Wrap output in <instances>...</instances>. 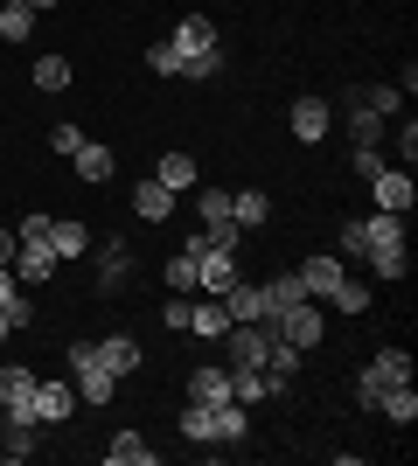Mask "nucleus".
Masks as SVG:
<instances>
[{"mask_svg": "<svg viewBox=\"0 0 418 466\" xmlns=\"http://www.w3.org/2000/svg\"><path fill=\"white\" fill-rule=\"evenodd\" d=\"M0 84H7V77H0Z\"/></svg>", "mask_w": 418, "mask_h": 466, "instance_id": "37998d69", "label": "nucleus"}, {"mask_svg": "<svg viewBox=\"0 0 418 466\" xmlns=\"http://www.w3.org/2000/svg\"><path fill=\"white\" fill-rule=\"evenodd\" d=\"M181 390H189L196 404H238V397H230V362H196V370L181 376Z\"/></svg>", "mask_w": 418, "mask_h": 466, "instance_id": "f8f14e48", "label": "nucleus"}, {"mask_svg": "<svg viewBox=\"0 0 418 466\" xmlns=\"http://www.w3.org/2000/svg\"><path fill=\"white\" fill-rule=\"evenodd\" d=\"M36 91H70V77H77V63H70V49H56V56H36Z\"/></svg>", "mask_w": 418, "mask_h": 466, "instance_id": "bb28decb", "label": "nucleus"}, {"mask_svg": "<svg viewBox=\"0 0 418 466\" xmlns=\"http://www.w3.org/2000/svg\"><path fill=\"white\" fill-rule=\"evenodd\" d=\"M251 439V410L244 404H217V446H244Z\"/></svg>", "mask_w": 418, "mask_h": 466, "instance_id": "2f4dec72", "label": "nucleus"}, {"mask_svg": "<svg viewBox=\"0 0 418 466\" xmlns=\"http://www.w3.org/2000/svg\"><path fill=\"white\" fill-rule=\"evenodd\" d=\"M147 70H154V77H181V56H175V42H168V35L147 42Z\"/></svg>", "mask_w": 418, "mask_h": 466, "instance_id": "58836bf2", "label": "nucleus"}, {"mask_svg": "<svg viewBox=\"0 0 418 466\" xmlns=\"http://www.w3.org/2000/svg\"><path fill=\"white\" fill-rule=\"evenodd\" d=\"M300 362H307V355H300L293 341H279V334H272V349H265V383H272V397H286V390L300 383Z\"/></svg>", "mask_w": 418, "mask_h": 466, "instance_id": "2eb2a0df", "label": "nucleus"}, {"mask_svg": "<svg viewBox=\"0 0 418 466\" xmlns=\"http://www.w3.org/2000/svg\"><path fill=\"white\" fill-rule=\"evenodd\" d=\"M0 265H15V223H0Z\"/></svg>", "mask_w": 418, "mask_h": 466, "instance_id": "a19ab883", "label": "nucleus"}, {"mask_svg": "<svg viewBox=\"0 0 418 466\" xmlns=\"http://www.w3.org/2000/svg\"><path fill=\"white\" fill-rule=\"evenodd\" d=\"M391 383H412V349H398V341H391V349H377V355L356 370V383H349L356 410H377V397H383Z\"/></svg>", "mask_w": 418, "mask_h": 466, "instance_id": "f257e3e1", "label": "nucleus"}, {"mask_svg": "<svg viewBox=\"0 0 418 466\" xmlns=\"http://www.w3.org/2000/svg\"><path fill=\"white\" fill-rule=\"evenodd\" d=\"M328 307H335L342 320H356V313H370V307H377V292L362 286V279H342V286L328 292Z\"/></svg>", "mask_w": 418, "mask_h": 466, "instance_id": "c85d7f7f", "label": "nucleus"}, {"mask_svg": "<svg viewBox=\"0 0 418 466\" xmlns=\"http://www.w3.org/2000/svg\"><path fill=\"white\" fill-rule=\"evenodd\" d=\"M370 195H377V209H391V216H412L418 209L412 167H377V175H370Z\"/></svg>", "mask_w": 418, "mask_h": 466, "instance_id": "0eeeda50", "label": "nucleus"}, {"mask_svg": "<svg viewBox=\"0 0 418 466\" xmlns=\"http://www.w3.org/2000/svg\"><path fill=\"white\" fill-rule=\"evenodd\" d=\"M362 265H370V279L404 286V279H412V244H377V251H362Z\"/></svg>", "mask_w": 418, "mask_h": 466, "instance_id": "412c9836", "label": "nucleus"}, {"mask_svg": "<svg viewBox=\"0 0 418 466\" xmlns=\"http://www.w3.org/2000/svg\"><path fill=\"white\" fill-rule=\"evenodd\" d=\"M168 42H175V56H202V49H217V21L209 15H181L175 28H168Z\"/></svg>", "mask_w": 418, "mask_h": 466, "instance_id": "6ab92c4d", "label": "nucleus"}, {"mask_svg": "<svg viewBox=\"0 0 418 466\" xmlns=\"http://www.w3.org/2000/svg\"><path fill=\"white\" fill-rule=\"evenodd\" d=\"M362 251H370V230H362V216H349L342 237H335V258H342V265H362Z\"/></svg>", "mask_w": 418, "mask_h": 466, "instance_id": "72a5a7b5", "label": "nucleus"}, {"mask_svg": "<svg viewBox=\"0 0 418 466\" xmlns=\"http://www.w3.org/2000/svg\"><path fill=\"white\" fill-rule=\"evenodd\" d=\"M160 286H168V292H196V258H189V251H168V265H160Z\"/></svg>", "mask_w": 418, "mask_h": 466, "instance_id": "f704fd0d", "label": "nucleus"}, {"mask_svg": "<svg viewBox=\"0 0 418 466\" xmlns=\"http://www.w3.org/2000/svg\"><path fill=\"white\" fill-rule=\"evenodd\" d=\"M36 446H42L36 418H28V410H0V460L21 466V460H36Z\"/></svg>", "mask_w": 418, "mask_h": 466, "instance_id": "423d86ee", "label": "nucleus"}, {"mask_svg": "<svg viewBox=\"0 0 418 466\" xmlns=\"http://www.w3.org/2000/svg\"><path fill=\"white\" fill-rule=\"evenodd\" d=\"M63 362H70V376H77V404H91V410L112 404V397L126 390L119 376L98 362V341H63Z\"/></svg>", "mask_w": 418, "mask_h": 466, "instance_id": "f03ea898", "label": "nucleus"}, {"mask_svg": "<svg viewBox=\"0 0 418 466\" xmlns=\"http://www.w3.org/2000/svg\"><path fill=\"white\" fill-rule=\"evenodd\" d=\"M49 251H56V265H77V258L91 251V223H77V216H56V223H49Z\"/></svg>", "mask_w": 418, "mask_h": 466, "instance_id": "a211bd4d", "label": "nucleus"}, {"mask_svg": "<svg viewBox=\"0 0 418 466\" xmlns=\"http://www.w3.org/2000/svg\"><path fill=\"white\" fill-rule=\"evenodd\" d=\"M189 313H196V292H168V299H160V328L189 334Z\"/></svg>", "mask_w": 418, "mask_h": 466, "instance_id": "e433bc0d", "label": "nucleus"}, {"mask_svg": "<svg viewBox=\"0 0 418 466\" xmlns=\"http://www.w3.org/2000/svg\"><path fill=\"white\" fill-rule=\"evenodd\" d=\"M265 334H279V341H293V349L307 355V349L328 341V307H321V299H293L279 320H265Z\"/></svg>", "mask_w": 418, "mask_h": 466, "instance_id": "7ed1b4c3", "label": "nucleus"}, {"mask_svg": "<svg viewBox=\"0 0 418 466\" xmlns=\"http://www.w3.org/2000/svg\"><path fill=\"white\" fill-rule=\"evenodd\" d=\"M293 272H300V286H307V299H321V307H328V292L349 279V265H342L335 251H314V258H300Z\"/></svg>", "mask_w": 418, "mask_h": 466, "instance_id": "1a4fd4ad", "label": "nucleus"}, {"mask_svg": "<svg viewBox=\"0 0 418 466\" xmlns=\"http://www.w3.org/2000/svg\"><path fill=\"white\" fill-rule=\"evenodd\" d=\"M36 425H70L77 418V390L63 383V376H36Z\"/></svg>", "mask_w": 418, "mask_h": 466, "instance_id": "6e6552de", "label": "nucleus"}, {"mask_svg": "<svg viewBox=\"0 0 418 466\" xmlns=\"http://www.w3.org/2000/svg\"><path fill=\"white\" fill-rule=\"evenodd\" d=\"M91 272H98V299H119V292L133 286V272H139L133 244H126V237H105V244H91Z\"/></svg>", "mask_w": 418, "mask_h": 466, "instance_id": "20e7f679", "label": "nucleus"}, {"mask_svg": "<svg viewBox=\"0 0 418 466\" xmlns=\"http://www.w3.org/2000/svg\"><path fill=\"white\" fill-rule=\"evenodd\" d=\"M175 209H181V195H175V188H160L154 175H139V181H133V223H175Z\"/></svg>", "mask_w": 418, "mask_h": 466, "instance_id": "9d476101", "label": "nucleus"}, {"mask_svg": "<svg viewBox=\"0 0 418 466\" xmlns=\"http://www.w3.org/2000/svg\"><path fill=\"white\" fill-rule=\"evenodd\" d=\"M70 175H77V181H91V188H105V181L119 175V154H112L105 139H84L77 154H70Z\"/></svg>", "mask_w": 418, "mask_h": 466, "instance_id": "ddd939ff", "label": "nucleus"}, {"mask_svg": "<svg viewBox=\"0 0 418 466\" xmlns=\"http://www.w3.org/2000/svg\"><path fill=\"white\" fill-rule=\"evenodd\" d=\"M28 7H36V15H49V7H63V0H28Z\"/></svg>", "mask_w": 418, "mask_h": 466, "instance_id": "79ce46f5", "label": "nucleus"}, {"mask_svg": "<svg viewBox=\"0 0 418 466\" xmlns=\"http://www.w3.org/2000/svg\"><path fill=\"white\" fill-rule=\"evenodd\" d=\"M377 418H383V425H412V418H418V390L412 383H391V390H383V397H377Z\"/></svg>", "mask_w": 418, "mask_h": 466, "instance_id": "a878e982", "label": "nucleus"}, {"mask_svg": "<svg viewBox=\"0 0 418 466\" xmlns=\"http://www.w3.org/2000/svg\"><path fill=\"white\" fill-rule=\"evenodd\" d=\"M377 167H391V154H383V147H370V139H362V147H349V175H356V181H370Z\"/></svg>", "mask_w": 418, "mask_h": 466, "instance_id": "4c0bfd02", "label": "nucleus"}, {"mask_svg": "<svg viewBox=\"0 0 418 466\" xmlns=\"http://www.w3.org/2000/svg\"><path fill=\"white\" fill-rule=\"evenodd\" d=\"M238 279H244V272H238V251H217V244H209V251H196V292H217V299H223Z\"/></svg>", "mask_w": 418, "mask_h": 466, "instance_id": "9b49d317", "label": "nucleus"}, {"mask_svg": "<svg viewBox=\"0 0 418 466\" xmlns=\"http://www.w3.org/2000/svg\"><path fill=\"white\" fill-rule=\"evenodd\" d=\"M98 362H105V370H112V376L126 383V376H133L139 362H147V349H139L133 334H105V341H98Z\"/></svg>", "mask_w": 418, "mask_h": 466, "instance_id": "4be33fe9", "label": "nucleus"}, {"mask_svg": "<svg viewBox=\"0 0 418 466\" xmlns=\"http://www.w3.org/2000/svg\"><path fill=\"white\" fill-rule=\"evenodd\" d=\"M0 466H7V460H0Z\"/></svg>", "mask_w": 418, "mask_h": 466, "instance_id": "c03bdc74", "label": "nucleus"}, {"mask_svg": "<svg viewBox=\"0 0 418 466\" xmlns=\"http://www.w3.org/2000/svg\"><path fill=\"white\" fill-rule=\"evenodd\" d=\"M84 139H91V133H84L77 118H63L56 133H49V147H56V154H63V160H70V154H77V147H84Z\"/></svg>", "mask_w": 418, "mask_h": 466, "instance_id": "ea45409f", "label": "nucleus"}, {"mask_svg": "<svg viewBox=\"0 0 418 466\" xmlns=\"http://www.w3.org/2000/svg\"><path fill=\"white\" fill-rule=\"evenodd\" d=\"M209 77H223V42L202 56H181V84H209Z\"/></svg>", "mask_w": 418, "mask_h": 466, "instance_id": "c9c22d12", "label": "nucleus"}, {"mask_svg": "<svg viewBox=\"0 0 418 466\" xmlns=\"http://www.w3.org/2000/svg\"><path fill=\"white\" fill-rule=\"evenodd\" d=\"M154 181H160V188H175V195H189L202 181V167H196V154H181V147H175V154L154 160Z\"/></svg>", "mask_w": 418, "mask_h": 466, "instance_id": "5701e85b", "label": "nucleus"}, {"mask_svg": "<svg viewBox=\"0 0 418 466\" xmlns=\"http://www.w3.org/2000/svg\"><path fill=\"white\" fill-rule=\"evenodd\" d=\"M28 404H36V370L28 362H0V410H28Z\"/></svg>", "mask_w": 418, "mask_h": 466, "instance_id": "f3484780", "label": "nucleus"}, {"mask_svg": "<svg viewBox=\"0 0 418 466\" xmlns=\"http://www.w3.org/2000/svg\"><path fill=\"white\" fill-rule=\"evenodd\" d=\"M196 223H238V216H230V188H209V181H196Z\"/></svg>", "mask_w": 418, "mask_h": 466, "instance_id": "c756f323", "label": "nucleus"}, {"mask_svg": "<svg viewBox=\"0 0 418 466\" xmlns=\"http://www.w3.org/2000/svg\"><path fill=\"white\" fill-rule=\"evenodd\" d=\"M175 425L189 446H217V404H196V397H181L175 404Z\"/></svg>", "mask_w": 418, "mask_h": 466, "instance_id": "dca6fc26", "label": "nucleus"}, {"mask_svg": "<svg viewBox=\"0 0 418 466\" xmlns=\"http://www.w3.org/2000/svg\"><path fill=\"white\" fill-rule=\"evenodd\" d=\"M223 313H230V320H259V313H265V299H259V279H238V286L223 292Z\"/></svg>", "mask_w": 418, "mask_h": 466, "instance_id": "7c9ffc66", "label": "nucleus"}, {"mask_svg": "<svg viewBox=\"0 0 418 466\" xmlns=\"http://www.w3.org/2000/svg\"><path fill=\"white\" fill-rule=\"evenodd\" d=\"M7 272H15V286H49V279H56V251H49V244H15V265H7Z\"/></svg>", "mask_w": 418, "mask_h": 466, "instance_id": "4468645a", "label": "nucleus"}, {"mask_svg": "<svg viewBox=\"0 0 418 466\" xmlns=\"http://www.w3.org/2000/svg\"><path fill=\"white\" fill-rule=\"evenodd\" d=\"M230 397H238L244 410H251V404H265V397H272V383H265V370H230Z\"/></svg>", "mask_w": 418, "mask_h": 466, "instance_id": "473e14b6", "label": "nucleus"}, {"mask_svg": "<svg viewBox=\"0 0 418 466\" xmlns=\"http://www.w3.org/2000/svg\"><path fill=\"white\" fill-rule=\"evenodd\" d=\"M160 460V446H147L139 431H112L105 439V466H154Z\"/></svg>", "mask_w": 418, "mask_h": 466, "instance_id": "b1692460", "label": "nucleus"}, {"mask_svg": "<svg viewBox=\"0 0 418 466\" xmlns=\"http://www.w3.org/2000/svg\"><path fill=\"white\" fill-rule=\"evenodd\" d=\"M286 126H293L300 147H321V139L335 133V105H328V97H314V91H300L293 112H286Z\"/></svg>", "mask_w": 418, "mask_h": 466, "instance_id": "39448f33", "label": "nucleus"}, {"mask_svg": "<svg viewBox=\"0 0 418 466\" xmlns=\"http://www.w3.org/2000/svg\"><path fill=\"white\" fill-rule=\"evenodd\" d=\"M230 216H238V230H265L272 195H265V188H230Z\"/></svg>", "mask_w": 418, "mask_h": 466, "instance_id": "393cba45", "label": "nucleus"}, {"mask_svg": "<svg viewBox=\"0 0 418 466\" xmlns=\"http://www.w3.org/2000/svg\"><path fill=\"white\" fill-rule=\"evenodd\" d=\"M259 299H265V313H259V328H265V320H279L293 299H307V286H300V272H279V279H259Z\"/></svg>", "mask_w": 418, "mask_h": 466, "instance_id": "aec40b11", "label": "nucleus"}, {"mask_svg": "<svg viewBox=\"0 0 418 466\" xmlns=\"http://www.w3.org/2000/svg\"><path fill=\"white\" fill-rule=\"evenodd\" d=\"M36 7H28V0H0V42H28L36 35Z\"/></svg>", "mask_w": 418, "mask_h": 466, "instance_id": "cd10ccee", "label": "nucleus"}]
</instances>
